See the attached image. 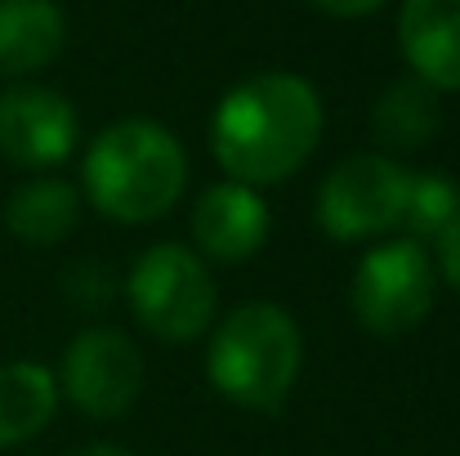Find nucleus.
<instances>
[{"label": "nucleus", "instance_id": "1", "mask_svg": "<svg viewBox=\"0 0 460 456\" xmlns=\"http://www.w3.org/2000/svg\"><path fill=\"white\" fill-rule=\"evenodd\" d=\"M322 139V99L296 72H260L233 85L210 117V152L233 183H282Z\"/></svg>", "mask_w": 460, "mask_h": 456}, {"label": "nucleus", "instance_id": "2", "mask_svg": "<svg viewBox=\"0 0 460 456\" xmlns=\"http://www.w3.org/2000/svg\"><path fill=\"white\" fill-rule=\"evenodd\" d=\"M81 183L99 215L117 224H153L183 197L188 156L156 121H117L90 144Z\"/></svg>", "mask_w": 460, "mask_h": 456}, {"label": "nucleus", "instance_id": "3", "mask_svg": "<svg viewBox=\"0 0 460 456\" xmlns=\"http://www.w3.org/2000/svg\"><path fill=\"white\" fill-rule=\"evenodd\" d=\"M300 362H305V335L296 317L269 300L237 304L215 326L206 349V376L219 389V398L251 412L282 407L287 394L296 389Z\"/></svg>", "mask_w": 460, "mask_h": 456}, {"label": "nucleus", "instance_id": "4", "mask_svg": "<svg viewBox=\"0 0 460 456\" xmlns=\"http://www.w3.org/2000/svg\"><path fill=\"white\" fill-rule=\"evenodd\" d=\"M126 296L135 317L165 344L197 340L215 317L210 269L192 246H179V242H156L135 260L126 278Z\"/></svg>", "mask_w": 460, "mask_h": 456}, {"label": "nucleus", "instance_id": "5", "mask_svg": "<svg viewBox=\"0 0 460 456\" xmlns=\"http://www.w3.org/2000/svg\"><path fill=\"white\" fill-rule=\"evenodd\" d=\"M434 287L438 278H434V260L425 255V246L394 237V242L371 246L358 260L349 304H353V317L371 335H402L429 317Z\"/></svg>", "mask_w": 460, "mask_h": 456}, {"label": "nucleus", "instance_id": "6", "mask_svg": "<svg viewBox=\"0 0 460 456\" xmlns=\"http://www.w3.org/2000/svg\"><path fill=\"white\" fill-rule=\"evenodd\" d=\"M407 179L398 161L380 152H362L340 161L317 188V224L335 242H376L380 233L398 228Z\"/></svg>", "mask_w": 460, "mask_h": 456}, {"label": "nucleus", "instance_id": "7", "mask_svg": "<svg viewBox=\"0 0 460 456\" xmlns=\"http://www.w3.org/2000/svg\"><path fill=\"white\" fill-rule=\"evenodd\" d=\"M58 385H63V394L72 398L76 412H85L94 421H117L139 403L144 358H139V349L126 331L85 326L63 353Z\"/></svg>", "mask_w": 460, "mask_h": 456}, {"label": "nucleus", "instance_id": "8", "mask_svg": "<svg viewBox=\"0 0 460 456\" xmlns=\"http://www.w3.org/2000/svg\"><path fill=\"white\" fill-rule=\"evenodd\" d=\"M76 108L45 85H13L0 94V152L22 170H54L76 148Z\"/></svg>", "mask_w": 460, "mask_h": 456}, {"label": "nucleus", "instance_id": "9", "mask_svg": "<svg viewBox=\"0 0 460 456\" xmlns=\"http://www.w3.org/2000/svg\"><path fill=\"white\" fill-rule=\"evenodd\" d=\"M192 242L206 260L242 264L269 242V206L260 188L246 183H210L192 206Z\"/></svg>", "mask_w": 460, "mask_h": 456}, {"label": "nucleus", "instance_id": "10", "mask_svg": "<svg viewBox=\"0 0 460 456\" xmlns=\"http://www.w3.org/2000/svg\"><path fill=\"white\" fill-rule=\"evenodd\" d=\"M398 45L416 81L460 90V0H402Z\"/></svg>", "mask_w": 460, "mask_h": 456}, {"label": "nucleus", "instance_id": "11", "mask_svg": "<svg viewBox=\"0 0 460 456\" xmlns=\"http://www.w3.org/2000/svg\"><path fill=\"white\" fill-rule=\"evenodd\" d=\"M67 18L54 0H0V76H27L58 58Z\"/></svg>", "mask_w": 460, "mask_h": 456}, {"label": "nucleus", "instance_id": "12", "mask_svg": "<svg viewBox=\"0 0 460 456\" xmlns=\"http://www.w3.org/2000/svg\"><path fill=\"white\" fill-rule=\"evenodd\" d=\"M81 224V192L58 174L22 179L4 201V228L27 246H58Z\"/></svg>", "mask_w": 460, "mask_h": 456}, {"label": "nucleus", "instance_id": "13", "mask_svg": "<svg viewBox=\"0 0 460 456\" xmlns=\"http://www.w3.org/2000/svg\"><path fill=\"white\" fill-rule=\"evenodd\" d=\"M58 407V380L40 362H0V448L36 439Z\"/></svg>", "mask_w": 460, "mask_h": 456}, {"label": "nucleus", "instance_id": "14", "mask_svg": "<svg viewBox=\"0 0 460 456\" xmlns=\"http://www.w3.org/2000/svg\"><path fill=\"white\" fill-rule=\"evenodd\" d=\"M438 121H443V112H438V90H429V85L416 81V76L394 81V85L376 99V108H371L376 135H380L385 144H394V148H425V144L438 135Z\"/></svg>", "mask_w": 460, "mask_h": 456}, {"label": "nucleus", "instance_id": "15", "mask_svg": "<svg viewBox=\"0 0 460 456\" xmlns=\"http://www.w3.org/2000/svg\"><path fill=\"white\" fill-rule=\"evenodd\" d=\"M460 219V188L443 170H420L407 179V201L398 228H407V242H438Z\"/></svg>", "mask_w": 460, "mask_h": 456}, {"label": "nucleus", "instance_id": "16", "mask_svg": "<svg viewBox=\"0 0 460 456\" xmlns=\"http://www.w3.org/2000/svg\"><path fill=\"white\" fill-rule=\"evenodd\" d=\"M438 269H443V278L452 282V291L460 296V219L438 237Z\"/></svg>", "mask_w": 460, "mask_h": 456}, {"label": "nucleus", "instance_id": "17", "mask_svg": "<svg viewBox=\"0 0 460 456\" xmlns=\"http://www.w3.org/2000/svg\"><path fill=\"white\" fill-rule=\"evenodd\" d=\"M308 4H317V9L331 13V18H367V13H376L385 0H308Z\"/></svg>", "mask_w": 460, "mask_h": 456}, {"label": "nucleus", "instance_id": "18", "mask_svg": "<svg viewBox=\"0 0 460 456\" xmlns=\"http://www.w3.org/2000/svg\"><path fill=\"white\" fill-rule=\"evenodd\" d=\"M67 456H130L126 448H112V443H90V448H76Z\"/></svg>", "mask_w": 460, "mask_h": 456}]
</instances>
